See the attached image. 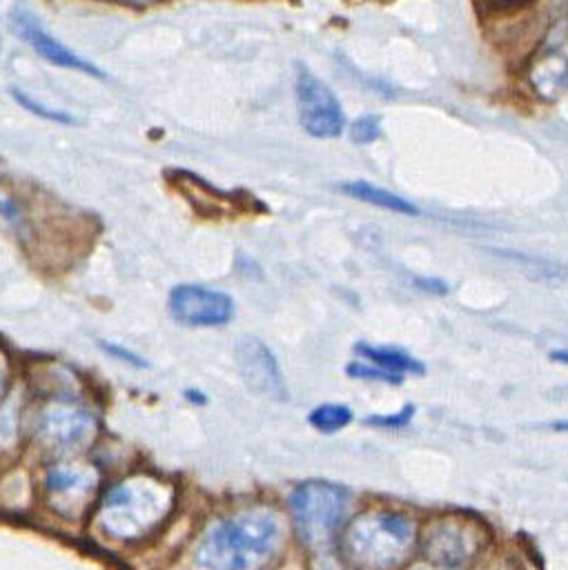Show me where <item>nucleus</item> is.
I'll use <instances>...</instances> for the list:
<instances>
[{"mask_svg": "<svg viewBox=\"0 0 568 570\" xmlns=\"http://www.w3.org/2000/svg\"><path fill=\"white\" fill-rule=\"evenodd\" d=\"M281 539L278 519L267 510H252L216 523L196 550L205 570H258Z\"/></svg>", "mask_w": 568, "mask_h": 570, "instance_id": "1", "label": "nucleus"}, {"mask_svg": "<svg viewBox=\"0 0 568 570\" xmlns=\"http://www.w3.org/2000/svg\"><path fill=\"white\" fill-rule=\"evenodd\" d=\"M412 541L414 528L403 514L374 512L350 523L343 550L363 570H392L408 557Z\"/></svg>", "mask_w": 568, "mask_h": 570, "instance_id": "2", "label": "nucleus"}, {"mask_svg": "<svg viewBox=\"0 0 568 570\" xmlns=\"http://www.w3.org/2000/svg\"><path fill=\"white\" fill-rule=\"evenodd\" d=\"M172 505V490L149 476H134L114 485L100 508V521L107 532L134 539L151 530Z\"/></svg>", "mask_w": 568, "mask_h": 570, "instance_id": "3", "label": "nucleus"}, {"mask_svg": "<svg viewBox=\"0 0 568 570\" xmlns=\"http://www.w3.org/2000/svg\"><path fill=\"white\" fill-rule=\"evenodd\" d=\"M350 492L332 481H303L290 494L296 532L312 550H327L350 512Z\"/></svg>", "mask_w": 568, "mask_h": 570, "instance_id": "4", "label": "nucleus"}, {"mask_svg": "<svg viewBox=\"0 0 568 570\" xmlns=\"http://www.w3.org/2000/svg\"><path fill=\"white\" fill-rule=\"evenodd\" d=\"M296 105L303 129L314 138H336L345 127V114L336 94L314 76L307 67L298 65L296 71Z\"/></svg>", "mask_w": 568, "mask_h": 570, "instance_id": "5", "label": "nucleus"}, {"mask_svg": "<svg viewBox=\"0 0 568 570\" xmlns=\"http://www.w3.org/2000/svg\"><path fill=\"white\" fill-rule=\"evenodd\" d=\"M169 314L192 327H218L227 325L234 316V298L221 289L205 285L183 283L169 292Z\"/></svg>", "mask_w": 568, "mask_h": 570, "instance_id": "6", "label": "nucleus"}, {"mask_svg": "<svg viewBox=\"0 0 568 570\" xmlns=\"http://www.w3.org/2000/svg\"><path fill=\"white\" fill-rule=\"evenodd\" d=\"M234 361L245 385L265 399L285 401L287 385L274 352L256 336H243L234 350Z\"/></svg>", "mask_w": 568, "mask_h": 570, "instance_id": "7", "label": "nucleus"}, {"mask_svg": "<svg viewBox=\"0 0 568 570\" xmlns=\"http://www.w3.org/2000/svg\"><path fill=\"white\" fill-rule=\"evenodd\" d=\"M9 22H11V29L18 33V38H22L38 56H42L45 60H49L51 65H58V67H67V69H74V71H82L87 76H94V78H105L102 69L96 67L94 62L85 60L82 56L74 53L67 45H62L60 40H56L47 29L45 24L25 7H13L11 16H9Z\"/></svg>", "mask_w": 568, "mask_h": 570, "instance_id": "8", "label": "nucleus"}, {"mask_svg": "<svg viewBox=\"0 0 568 570\" xmlns=\"http://www.w3.org/2000/svg\"><path fill=\"white\" fill-rule=\"evenodd\" d=\"M40 436L53 448L74 450L94 439L96 421L89 412L71 405H53L40 416Z\"/></svg>", "mask_w": 568, "mask_h": 570, "instance_id": "9", "label": "nucleus"}, {"mask_svg": "<svg viewBox=\"0 0 568 570\" xmlns=\"http://www.w3.org/2000/svg\"><path fill=\"white\" fill-rule=\"evenodd\" d=\"M530 80L535 85V91H539L548 100H557L566 85V53H564V36L557 40L550 38V42L539 51L532 65Z\"/></svg>", "mask_w": 568, "mask_h": 570, "instance_id": "10", "label": "nucleus"}, {"mask_svg": "<svg viewBox=\"0 0 568 570\" xmlns=\"http://www.w3.org/2000/svg\"><path fill=\"white\" fill-rule=\"evenodd\" d=\"M354 352L359 356H363L365 361H370V365L381 367L390 374H399L403 376L405 372L410 374H425V365L421 361H417L414 356H410L408 352L399 350V347H390V345H372V343H356Z\"/></svg>", "mask_w": 568, "mask_h": 570, "instance_id": "11", "label": "nucleus"}, {"mask_svg": "<svg viewBox=\"0 0 568 570\" xmlns=\"http://www.w3.org/2000/svg\"><path fill=\"white\" fill-rule=\"evenodd\" d=\"M339 189H343L347 196H352L356 200H363L368 205H374V207H381V209H388V212H394V214H405V216H417L419 214V207L412 200H408V198H403V196H399L390 189L376 187L368 180H361V178L347 180V183L339 185Z\"/></svg>", "mask_w": 568, "mask_h": 570, "instance_id": "12", "label": "nucleus"}, {"mask_svg": "<svg viewBox=\"0 0 568 570\" xmlns=\"http://www.w3.org/2000/svg\"><path fill=\"white\" fill-rule=\"evenodd\" d=\"M96 485V474L85 468H51L47 474V488L53 497H82Z\"/></svg>", "mask_w": 568, "mask_h": 570, "instance_id": "13", "label": "nucleus"}, {"mask_svg": "<svg viewBox=\"0 0 568 570\" xmlns=\"http://www.w3.org/2000/svg\"><path fill=\"white\" fill-rule=\"evenodd\" d=\"M307 421L319 432L332 434V432L343 430L352 421V410L347 405H343V403H323V405H316L310 412Z\"/></svg>", "mask_w": 568, "mask_h": 570, "instance_id": "14", "label": "nucleus"}, {"mask_svg": "<svg viewBox=\"0 0 568 570\" xmlns=\"http://www.w3.org/2000/svg\"><path fill=\"white\" fill-rule=\"evenodd\" d=\"M11 96H13V100H16L20 107L29 109L31 114H36V116H40V118H45V120L60 122V125H71V122H74V116H71V114L60 111V109H56V107H47V105L33 100V98H31L29 94H25V91L11 89Z\"/></svg>", "mask_w": 568, "mask_h": 570, "instance_id": "15", "label": "nucleus"}, {"mask_svg": "<svg viewBox=\"0 0 568 570\" xmlns=\"http://www.w3.org/2000/svg\"><path fill=\"white\" fill-rule=\"evenodd\" d=\"M381 136V118L376 114H365L350 125V138L359 145H370Z\"/></svg>", "mask_w": 568, "mask_h": 570, "instance_id": "16", "label": "nucleus"}, {"mask_svg": "<svg viewBox=\"0 0 568 570\" xmlns=\"http://www.w3.org/2000/svg\"><path fill=\"white\" fill-rule=\"evenodd\" d=\"M345 374L350 379H368V381H381V383H390V385H399L403 381V376L399 374H390L381 367H374L370 363H361V361H352L345 365Z\"/></svg>", "mask_w": 568, "mask_h": 570, "instance_id": "17", "label": "nucleus"}, {"mask_svg": "<svg viewBox=\"0 0 568 570\" xmlns=\"http://www.w3.org/2000/svg\"><path fill=\"white\" fill-rule=\"evenodd\" d=\"M412 416H414V405L405 403L399 412H394V414H379V416L374 414V416H368L365 423L379 425V428H405Z\"/></svg>", "mask_w": 568, "mask_h": 570, "instance_id": "18", "label": "nucleus"}, {"mask_svg": "<svg viewBox=\"0 0 568 570\" xmlns=\"http://www.w3.org/2000/svg\"><path fill=\"white\" fill-rule=\"evenodd\" d=\"M100 347H102L109 356H116V358L123 361V363H129V365H134V367H147V361H145V358H140L136 352H131V350H127V347H123V345H118V343H107V341H102Z\"/></svg>", "mask_w": 568, "mask_h": 570, "instance_id": "19", "label": "nucleus"}, {"mask_svg": "<svg viewBox=\"0 0 568 570\" xmlns=\"http://www.w3.org/2000/svg\"><path fill=\"white\" fill-rule=\"evenodd\" d=\"M412 283H414L417 289L428 292V294H437V296H443V294L450 292L448 283L443 278H437V276H417Z\"/></svg>", "mask_w": 568, "mask_h": 570, "instance_id": "20", "label": "nucleus"}, {"mask_svg": "<svg viewBox=\"0 0 568 570\" xmlns=\"http://www.w3.org/2000/svg\"><path fill=\"white\" fill-rule=\"evenodd\" d=\"M185 396H187L192 403H205V396L200 394V390H187Z\"/></svg>", "mask_w": 568, "mask_h": 570, "instance_id": "21", "label": "nucleus"}]
</instances>
